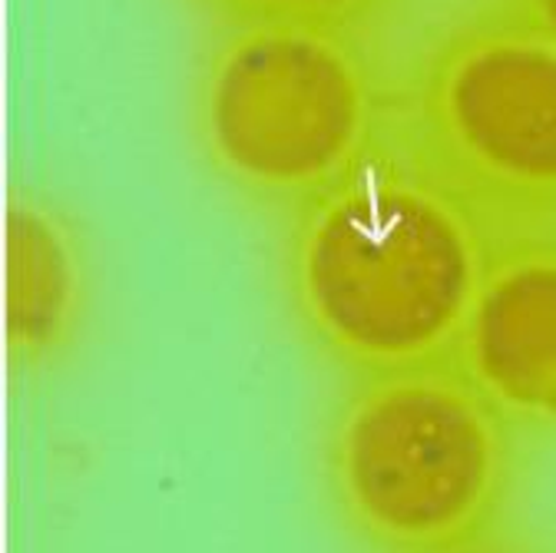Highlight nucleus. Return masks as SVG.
Segmentation results:
<instances>
[{"instance_id": "obj_1", "label": "nucleus", "mask_w": 556, "mask_h": 553, "mask_svg": "<svg viewBox=\"0 0 556 553\" xmlns=\"http://www.w3.org/2000/svg\"><path fill=\"white\" fill-rule=\"evenodd\" d=\"M497 232L401 136L289 216L278 272L302 335L344 375L454 362Z\"/></svg>"}, {"instance_id": "obj_2", "label": "nucleus", "mask_w": 556, "mask_h": 553, "mask_svg": "<svg viewBox=\"0 0 556 553\" xmlns=\"http://www.w3.org/2000/svg\"><path fill=\"white\" fill-rule=\"evenodd\" d=\"M325 491L368 553L491 546L517 491L514 428L454 362L355 385L334 404Z\"/></svg>"}, {"instance_id": "obj_3", "label": "nucleus", "mask_w": 556, "mask_h": 553, "mask_svg": "<svg viewBox=\"0 0 556 553\" xmlns=\"http://www.w3.org/2000/svg\"><path fill=\"white\" fill-rule=\"evenodd\" d=\"M195 147L232 192L295 216L397 136L371 43L302 27H219L192 80Z\"/></svg>"}, {"instance_id": "obj_4", "label": "nucleus", "mask_w": 556, "mask_h": 553, "mask_svg": "<svg viewBox=\"0 0 556 553\" xmlns=\"http://www.w3.org/2000/svg\"><path fill=\"white\" fill-rule=\"evenodd\" d=\"M401 143L497 236L556 229V43L491 8L441 30L397 106Z\"/></svg>"}, {"instance_id": "obj_5", "label": "nucleus", "mask_w": 556, "mask_h": 553, "mask_svg": "<svg viewBox=\"0 0 556 553\" xmlns=\"http://www.w3.org/2000/svg\"><path fill=\"white\" fill-rule=\"evenodd\" d=\"M454 365L514 431L556 435V229L497 236Z\"/></svg>"}, {"instance_id": "obj_6", "label": "nucleus", "mask_w": 556, "mask_h": 553, "mask_svg": "<svg viewBox=\"0 0 556 553\" xmlns=\"http://www.w3.org/2000/svg\"><path fill=\"white\" fill-rule=\"evenodd\" d=\"M93 318V255L77 216L47 192L17 189L4 210V338L24 375L77 359Z\"/></svg>"}, {"instance_id": "obj_7", "label": "nucleus", "mask_w": 556, "mask_h": 553, "mask_svg": "<svg viewBox=\"0 0 556 553\" xmlns=\"http://www.w3.org/2000/svg\"><path fill=\"white\" fill-rule=\"evenodd\" d=\"M219 27H302L378 47L414 0H189Z\"/></svg>"}, {"instance_id": "obj_8", "label": "nucleus", "mask_w": 556, "mask_h": 553, "mask_svg": "<svg viewBox=\"0 0 556 553\" xmlns=\"http://www.w3.org/2000/svg\"><path fill=\"white\" fill-rule=\"evenodd\" d=\"M491 11L556 43V0H491Z\"/></svg>"}, {"instance_id": "obj_9", "label": "nucleus", "mask_w": 556, "mask_h": 553, "mask_svg": "<svg viewBox=\"0 0 556 553\" xmlns=\"http://www.w3.org/2000/svg\"><path fill=\"white\" fill-rule=\"evenodd\" d=\"M470 553H520V550H507V546L491 543V546H480V550H470Z\"/></svg>"}]
</instances>
